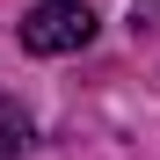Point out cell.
<instances>
[{"label":"cell","mask_w":160,"mask_h":160,"mask_svg":"<svg viewBox=\"0 0 160 160\" xmlns=\"http://www.w3.org/2000/svg\"><path fill=\"white\" fill-rule=\"evenodd\" d=\"M95 44V15L80 0H37L22 15V51L29 58H66V51H88Z\"/></svg>","instance_id":"obj_1"},{"label":"cell","mask_w":160,"mask_h":160,"mask_svg":"<svg viewBox=\"0 0 160 160\" xmlns=\"http://www.w3.org/2000/svg\"><path fill=\"white\" fill-rule=\"evenodd\" d=\"M22 153V138H15V131H0V160H15Z\"/></svg>","instance_id":"obj_2"}]
</instances>
